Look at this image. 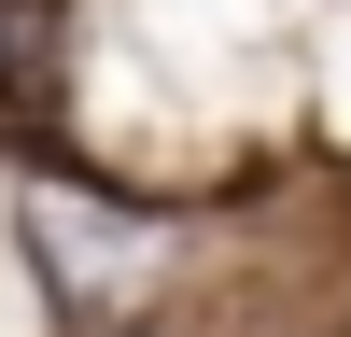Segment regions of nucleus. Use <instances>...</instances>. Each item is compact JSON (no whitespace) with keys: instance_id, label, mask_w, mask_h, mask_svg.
I'll use <instances>...</instances> for the list:
<instances>
[{"instance_id":"obj_1","label":"nucleus","mask_w":351,"mask_h":337,"mask_svg":"<svg viewBox=\"0 0 351 337\" xmlns=\"http://www.w3.org/2000/svg\"><path fill=\"white\" fill-rule=\"evenodd\" d=\"M14 239H28V281H43V309L71 337H141L155 295H169V267H183V239L155 211H127L99 183H56V168L14 197Z\"/></svg>"},{"instance_id":"obj_2","label":"nucleus","mask_w":351,"mask_h":337,"mask_svg":"<svg viewBox=\"0 0 351 337\" xmlns=\"http://www.w3.org/2000/svg\"><path fill=\"white\" fill-rule=\"evenodd\" d=\"M56 112H71V14L0 0V140H56Z\"/></svg>"}]
</instances>
